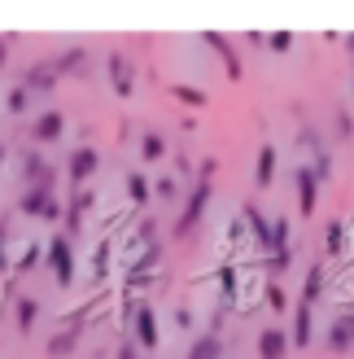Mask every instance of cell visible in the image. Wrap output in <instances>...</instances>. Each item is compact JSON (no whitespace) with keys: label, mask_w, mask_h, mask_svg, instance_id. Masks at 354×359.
Wrapping results in <instances>:
<instances>
[{"label":"cell","mask_w":354,"mask_h":359,"mask_svg":"<svg viewBox=\"0 0 354 359\" xmlns=\"http://www.w3.org/2000/svg\"><path fill=\"white\" fill-rule=\"evenodd\" d=\"M289 263H293V250H280V255H262V272L285 276V272H289Z\"/></svg>","instance_id":"f1b7e54d"},{"label":"cell","mask_w":354,"mask_h":359,"mask_svg":"<svg viewBox=\"0 0 354 359\" xmlns=\"http://www.w3.org/2000/svg\"><path fill=\"white\" fill-rule=\"evenodd\" d=\"M62 132H66V114L62 110H44L40 118L31 123V140H35V145H52V140H62Z\"/></svg>","instance_id":"30bf717a"},{"label":"cell","mask_w":354,"mask_h":359,"mask_svg":"<svg viewBox=\"0 0 354 359\" xmlns=\"http://www.w3.org/2000/svg\"><path fill=\"white\" fill-rule=\"evenodd\" d=\"M48 66H52V75H75V70H83L87 66V48H66L62 57H48Z\"/></svg>","instance_id":"ffe728a7"},{"label":"cell","mask_w":354,"mask_h":359,"mask_svg":"<svg viewBox=\"0 0 354 359\" xmlns=\"http://www.w3.org/2000/svg\"><path fill=\"white\" fill-rule=\"evenodd\" d=\"M241 224L250 228L245 237H254V241H258V250L267 255V250H271V219H267V215H262L254 202H245V206H241Z\"/></svg>","instance_id":"ba28073f"},{"label":"cell","mask_w":354,"mask_h":359,"mask_svg":"<svg viewBox=\"0 0 354 359\" xmlns=\"http://www.w3.org/2000/svg\"><path fill=\"white\" fill-rule=\"evenodd\" d=\"M236 294H241V276H236L232 263H223V267H219V302H223V311L236 302Z\"/></svg>","instance_id":"44dd1931"},{"label":"cell","mask_w":354,"mask_h":359,"mask_svg":"<svg viewBox=\"0 0 354 359\" xmlns=\"http://www.w3.org/2000/svg\"><path fill=\"white\" fill-rule=\"evenodd\" d=\"M320 294H324V263H311L306 267V285H302V302H306V307H315Z\"/></svg>","instance_id":"603a6c76"},{"label":"cell","mask_w":354,"mask_h":359,"mask_svg":"<svg viewBox=\"0 0 354 359\" xmlns=\"http://www.w3.org/2000/svg\"><path fill=\"white\" fill-rule=\"evenodd\" d=\"M324 346L328 355H350L354 351V316H337L324 333Z\"/></svg>","instance_id":"9c48e42d"},{"label":"cell","mask_w":354,"mask_h":359,"mask_svg":"<svg viewBox=\"0 0 354 359\" xmlns=\"http://www.w3.org/2000/svg\"><path fill=\"white\" fill-rule=\"evenodd\" d=\"M5 62H9V35H0V70H5Z\"/></svg>","instance_id":"ee69618b"},{"label":"cell","mask_w":354,"mask_h":359,"mask_svg":"<svg viewBox=\"0 0 354 359\" xmlns=\"http://www.w3.org/2000/svg\"><path fill=\"white\" fill-rule=\"evenodd\" d=\"M276 163H280L276 145H262V149H258V158H254V184H258V189H271V180H276Z\"/></svg>","instance_id":"2e32d148"},{"label":"cell","mask_w":354,"mask_h":359,"mask_svg":"<svg viewBox=\"0 0 354 359\" xmlns=\"http://www.w3.org/2000/svg\"><path fill=\"white\" fill-rule=\"evenodd\" d=\"M254 351H258V359H285L289 355V333L285 329H262Z\"/></svg>","instance_id":"5bb4252c"},{"label":"cell","mask_w":354,"mask_h":359,"mask_svg":"<svg viewBox=\"0 0 354 359\" xmlns=\"http://www.w3.org/2000/svg\"><path fill=\"white\" fill-rule=\"evenodd\" d=\"M184 359H223V337L219 333H201V337H192V346Z\"/></svg>","instance_id":"d6986e66"},{"label":"cell","mask_w":354,"mask_h":359,"mask_svg":"<svg viewBox=\"0 0 354 359\" xmlns=\"http://www.w3.org/2000/svg\"><path fill=\"white\" fill-rule=\"evenodd\" d=\"M227 237L241 241V237H245V224H241V219H232V224H227Z\"/></svg>","instance_id":"b9f144b4"},{"label":"cell","mask_w":354,"mask_h":359,"mask_svg":"<svg viewBox=\"0 0 354 359\" xmlns=\"http://www.w3.org/2000/svg\"><path fill=\"white\" fill-rule=\"evenodd\" d=\"M337 136H341V140L354 136V118H350V110H337Z\"/></svg>","instance_id":"d590c367"},{"label":"cell","mask_w":354,"mask_h":359,"mask_svg":"<svg viewBox=\"0 0 354 359\" xmlns=\"http://www.w3.org/2000/svg\"><path fill=\"white\" fill-rule=\"evenodd\" d=\"M297 145H306V149H320V136H315V132H297Z\"/></svg>","instance_id":"f35d334b"},{"label":"cell","mask_w":354,"mask_h":359,"mask_svg":"<svg viewBox=\"0 0 354 359\" xmlns=\"http://www.w3.org/2000/svg\"><path fill=\"white\" fill-rule=\"evenodd\" d=\"M5 241H9V224L0 219V272H5V267H9V255H5Z\"/></svg>","instance_id":"8d00e7d4"},{"label":"cell","mask_w":354,"mask_h":359,"mask_svg":"<svg viewBox=\"0 0 354 359\" xmlns=\"http://www.w3.org/2000/svg\"><path fill=\"white\" fill-rule=\"evenodd\" d=\"M293 184H297V206H302V219H306V215H315V202H320V184H315V175H311L306 163H297Z\"/></svg>","instance_id":"8fae6325"},{"label":"cell","mask_w":354,"mask_h":359,"mask_svg":"<svg viewBox=\"0 0 354 359\" xmlns=\"http://www.w3.org/2000/svg\"><path fill=\"white\" fill-rule=\"evenodd\" d=\"M35 320H40V298H31V294L13 298V325H17V333H31Z\"/></svg>","instance_id":"ac0fdd59"},{"label":"cell","mask_w":354,"mask_h":359,"mask_svg":"<svg viewBox=\"0 0 354 359\" xmlns=\"http://www.w3.org/2000/svg\"><path fill=\"white\" fill-rule=\"evenodd\" d=\"M40 259H44V250H40V245H31L27 255L17 259V267H13V272H22V276H27V272H35V263H40Z\"/></svg>","instance_id":"1f68e13d"},{"label":"cell","mask_w":354,"mask_h":359,"mask_svg":"<svg viewBox=\"0 0 354 359\" xmlns=\"http://www.w3.org/2000/svg\"><path fill=\"white\" fill-rule=\"evenodd\" d=\"M127 197H132V206H145L149 197H153V189H149V180L140 175V171H127Z\"/></svg>","instance_id":"d4e9b609"},{"label":"cell","mask_w":354,"mask_h":359,"mask_svg":"<svg viewBox=\"0 0 354 359\" xmlns=\"http://www.w3.org/2000/svg\"><path fill=\"white\" fill-rule=\"evenodd\" d=\"M346 48H350V53H354V35H346Z\"/></svg>","instance_id":"f6af8a7d"},{"label":"cell","mask_w":354,"mask_h":359,"mask_svg":"<svg viewBox=\"0 0 354 359\" xmlns=\"http://www.w3.org/2000/svg\"><path fill=\"white\" fill-rule=\"evenodd\" d=\"M175 325H180V329H192V311L180 307V311H175Z\"/></svg>","instance_id":"ab89813d"},{"label":"cell","mask_w":354,"mask_h":359,"mask_svg":"<svg viewBox=\"0 0 354 359\" xmlns=\"http://www.w3.org/2000/svg\"><path fill=\"white\" fill-rule=\"evenodd\" d=\"M22 88H27L31 97H48L52 88H57V75H52V66H48V62H35V66H27Z\"/></svg>","instance_id":"4fadbf2b"},{"label":"cell","mask_w":354,"mask_h":359,"mask_svg":"<svg viewBox=\"0 0 354 359\" xmlns=\"http://www.w3.org/2000/svg\"><path fill=\"white\" fill-rule=\"evenodd\" d=\"M114 359H140V351H136V342L127 337V342H122L118 351H114Z\"/></svg>","instance_id":"74e56055"},{"label":"cell","mask_w":354,"mask_h":359,"mask_svg":"<svg viewBox=\"0 0 354 359\" xmlns=\"http://www.w3.org/2000/svg\"><path fill=\"white\" fill-rule=\"evenodd\" d=\"M267 307H271V311H285V307H289V298H285V290H280V285H267Z\"/></svg>","instance_id":"e575fe53"},{"label":"cell","mask_w":354,"mask_h":359,"mask_svg":"<svg viewBox=\"0 0 354 359\" xmlns=\"http://www.w3.org/2000/svg\"><path fill=\"white\" fill-rule=\"evenodd\" d=\"M201 44L219 53V62H223V70H227V79H232V83L245 75V66H241V53H236L232 44H227V35H219V31H201Z\"/></svg>","instance_id":"52a82bcc"},{"label":"cell","mask_w":354,"mask_h":359,"mask_svg":"<svg viewBox=\"0 0 354 359\" xmlns=\"http://www.w3.org/2000/svg\"><path fill=\"white\" fill-rule=\"evenodd\" d=\"M22 184H27V189H48V193H52V184H57V167L44 163L35 149H27V154H22Z\"/></svg>","instance_id":"8992f818"},{"label":"cell","mask_w":354,"mask_h":359,"mask_svg":"<svg viewBox=\"0 0 354 359\" xmlns=\"http://www.w3.org/2000/svg\"><path fill=\"white\" fill-rule=\"evenodd\" d=\"M210 197H215V184L197 180V189L188 193V202H184V210H180V219H175V228H171V237H175V241H188V237H192V228H197V224L206 219V210H210Z\"/></svg>","instance_id":"6da1fadb"},{"label":"cell","mask_w":354,"mask_h":359,"mask_svg":"<svg viewBox=\"0 0 354 359\" xmlns=\"http://www.w3.org/2000/svg\"><path fill=\"white\" fill-rule=\"evenodd\" d=\"M201 180H206V184L215 180V158H206V163H201Z\"/></svg>","instance_id":"7bdbcfd3"},{"label":"cell","mask_w":354,"mask_h":359,"mask_svg":"<svg viewBox=\"0 0 354 359\" xmlns=\"http://www.w3.org/2000/svg\"><path fill=\"white\" fill-rule=\"evenodd\" d=\"M140 154H145V163H162V158H167L162 132H145V140H140Z\"/></svg>","instance_id":"484cf974"},{"label":"cell","mask_w":354,"mask_h":359,"mask_svg":"<svg viewBox=\"0 0 354 359\" xmlns=\"http://www.w3.org/2000/svg\"><path fill=\"white\" fill-rule=\"evenodd\" d=\"M262 44H267L271 53H289V48H293V35H289V31H276V35H267Z\"/></svg>","instance_id":"836d02e7"},{"label":"cell","mask_w":354,"mask_h":359,"mask_svg":"<svg viewBox=\"0 0 354 359\" xmlns=\"http://www.w3.org/2000/svg\"><path fill=\"white\" fill-rule=\"evenodd\" d=\"M110 255H114V241L105 237V241L97 245V259H92V276H97V280H105V276H110Z\"/></svg>","instance_id":"4316f807"},{"label":"cell","mask_w":354,"mask_h":359,"mask_svg":"<svg viewBox=\"0 0 354 359\" xmlns=\"http://www.w3.org/2000/svg\"><path fill=\"white\" fill-rule=\"evenodd\" d=\"M311 167V175H315V184H324V180L332 175V158L328 154H315V163H306Z\"/></svg>","instance_id":"4dcf8cb0"},{"label":"cell","mask_w":354,"mask_h":359,"mask_svg":"<svg viewBox=\"0 0 354 359\" xmlns=\"http://www.w3.org/2000/svg\"><path fill=\"white\" fill-rule=\"evenodd\" d=\"M17 210L31 215V219H44V224H62V215H66L62 197L48 193V189H27L22 197H17Z\"/></svg>","instance_id":"3957f363"},{"label":"cell","mask_w":354,"mask_h":359,"mask_svg":"<svg viewBox=\"0 0 354 359\" xmlns=\"http://www.w3.org/2000/svg\"><path fill=\"white\" fill-rule=\"evenodd\" d=\"M5 105H9V114H27V110H31V93H27L22 83H17V88H9Z\"/></svg>","instance_id":"f546056e"},{"label":"cell","mask_w":354,"mask_h":359,"mask_svg":"<svg viewBox=\"0 0 354 359\" xmlns=\"http://www.w3.org/2000/svg\"><path fill=\"white\" fill-rule=\"evenodd\" d=\"M315 342V325H311V307L306 302H297V311H293V333H289V346H311Z\"/></svg>","instance_id":"9a60e30c"},{"label":"cell","mask_w":354,"mask_h":359,"mask_svg":"<svg viewBox=\"0 0 354 359\" xmlns=\"http://www.w3.org/2000/svg\"><path fill=\"white\" fill-rule=\"evenodd\" d=\"M5 154H9V149H5V145H0V167H5Z\"/></svg>","instance_id":"bcb514c9"},{"label":"cell","mask_w":354,"mask_h":359,"mask_svg":"<svg viewBox=\"0 0 354 359\" xmlns=\"http://www.w3.org/2000/svg\"><path fill=\"white\" fill-rule=\"evenodd\" d=\"M97 167H101V154L92 145H79L75 154L66 158V175H70V184H75V189H87V180L97 175Z\"/></svg>","instance_id":"5b68a950"},{"label":"cell","mask_w":354,"mask_h":359,"mask_svg":"<svg viewBox=\"0 0 354 359\" xmlns=\"http://www.w3.org/2000/svg\"><path fill=\"white\" fill-rule=\"evenodd\" d=\"M105 70H110V83H114V97H122L127 101L132 97V66H127V53H110V57H105Z\"/></svg>","instance_id":"7c38bea8"},{"label":"cell","mask_w":354,"mask_h":359,"mask_svg":"<svg viewBox=\"0 0 354 359\" xmlns=\"http://www.w3.org/2000/svg\"><path fill=\"white\" fill-rule=\"evenodd\" d=\"M132 342L136 351H153L162 337H157V311H153V302H136V311H132Z\"/></svg>","instance_id":"277c9868"},{"label":"cell","mask_w":354,"mask_h":359,"mask_svg":"<svg viewBox=\"0 0 354 359\" xmlns=\"http://www.w3.org/2000/svg\"><path fill=\"white\" fill-rule=\"evenodd\" d=\"M171 97H175V101H180V105H188V110H201V105L210 101V97L201 93V88H197V83H175V88H171Z\"/></svg>","instance_id":"cb8c5ba5"},{"label":"cell","mask_w":354,"mask_h":359,"mask_svg":"<svg viewBox=\"0 0 354 359\" xmlns=\"http://www.w3.org/2000/svg\"><path fill=\"white\" fill-rule=\"evenodd\" d=\"M346 232H350V228H346L341 219H328V224H324V255H328V259H337L341 250H346Z\"/></svg>","instance_id":"7402d4cb"},{"label":"cell","mask_w":354,"mask_h":359,"mask_svg":"<svg viewBox=\"0 0 354 359\" xmlns=\"http://www.w3.org/2000/svg\"><path fill=\"white\" fill-rule=\"evenodd\" d=\"M350 93H354V70H350Z\"/></svg>","instance_id":"7dc6e473"},{"label":"cell","mask_w":354,"mask_h":359,"mask_svg":"<svg viewBox=\"0 0 354 359\" xmlns=\"http://www.w3.org/2000/svg\"><path fill=\"white\" fill-rule=\"evenodd\" d=\"M175 171H180V175H192V158L180 154V158H175Z\"/></svg>","instance_id":"60d3db41"},{"label":"cell","mask_w":354,"mask_h":359,"mask_svg":"<svg viewBox=\"0 0 354 359\" xmlns=\"http://www.w3.org/2000/svg\"><path fill=\"white\" fill-rule=\"evenodd\" d=\"M157 197H162V202H175V193H180V184H175V180L171 175H162V180H157V184H149Z\"/></svg>","instance_id":"d6a6232c"},{"label":"cell","mask_w":354,"mask_h":359,"mask_svg":"<svg viewBox=\"0 0 354 359\" xmlns=\"http://www.w3.org/2000/svg\"><path fill=\"white\" fill-rule=\"evenodd\" d=\"M66 210L83 219L87 210H97V193H92V189H75V197H70V206H66Z\"/></svg>","instance_id":"83f0119b"},{"label":"cell","mask_w":354,"mask_h":359,"mask_svg":"<svg viewBox=\"0 0 354 359\" xmlns=\"http://www.w3.org/2000/svg\"><path fill=\"white\" fill-rule=\"evenodd\" d=\"M79 337H83L79 329H62V333H52V337H48V346H44V355H48V359H70V355L79 351Z\"/></svg>","instance_id":"e0dca14e"},{"label":"cell","mask_w":354,"mask_h":359,"mask_svg":"<svg viewBox=\"0 0 354 359\" xmlns=\"http://www.w3.org/2000/svg\"><path fill=\"white\" fill-rule=\"evenodd\" d=\"M44 263H48V272H52V280H57L62 290L75 285V245H70V237L52 232L48 245H44Z\"/></svg>","instance_id":"7a4b0ae2"}]
</instances>
